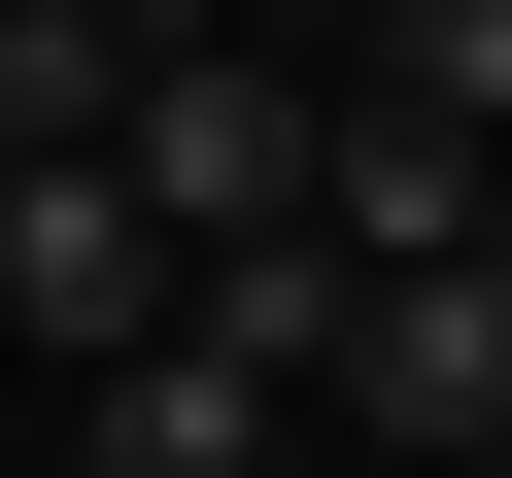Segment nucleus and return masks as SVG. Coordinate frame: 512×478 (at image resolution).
Returning <instances> with one entry per match:
<instances>
[{
	"instance_id": "obj_1",
	"label": "nucleus",
	"mask_w": 512,
	"mask_h": 478,
	"mask_svg": "<svg viewBox=\"0 0 512 478\" xmlns=\"http://www.w3.org/2000/svg\"><path fill=\"white\" fill-rule=\"evenodd\" d=\"M137 205H171V239H308V205H342V103L171 0V35H137Z\"/></svg>"
},
{
	"instance_id": "obj_2",
	"label": "nucleus",
	"mask_w": 512,
	"mask_h": 478,
	"mask_svg": "<svg viewBox=\"0 0 512 478\" xmlns=\"http://www.w3.org/2000/svg\"><path fill=\"white\" fill-rule=\"evenodd\" d=\"M0 308H35V342H69V376H103V342H171V308H205V239H171V205H137V137H0Z\"/></svg>"
},
{
	"instance_id": "obj_3",
	"label": "nucleus",
	"mask_w": 512,
	"mask_h": 478,
	"mask_svg": "<svg viewBox=\"0 0 512 478\" xmlns=\"http://www.w3.org/2000/svg\"><path fill=\"white\" fill-rule=\"evenodd\" d=\"M69 478H308V376L171 308V342H103V376H69Z\"/></svg>"
},
{
	"instance_id": "obj_4",
	"label": "nucleus",
	"mask_w": 512,
	"mask_h": 478,
	"mask_svg": "<svg viewBox=\"0 0 512 478\" xmlns=\"http://www.w3.org/2000/svg\"><path fill=\"white\" fill-rule=\"evenodd\" d=\"M342 410H376V478H444V444H512V239H444V274H376V342H342Z\"/></svg>"
},
{
	"instance_id": "obj_5",
	"label": "nucleus",
	"mask_w": 512,
	"mask_h": 478,
	"mask_svg": "<svg viewBox=\"0 0 512 478\" xmlns=\"http://www.w3.org/2000/svg\"><path fill=\"white\" fill-rule=\"evenodd\" d=\"M342 103H410V137H478V171H512V0H376Z\"/></svg>"
},
{
	"instance_id": "obj_6",
	"label": "nucleus",
	"mask_w": 512,
	"mask_h": 478,
	"mask_svg": "<svg viewBox=\"0 0 512 478\" xmlns=\"http://www.w3.org/2000/svg\"><path fill=\"white\" fill-rule=\"evenodd\" d=\"M0 137H137V0H0Z\"/></svg>"
},
{
	"instance_id": "obj_7",
	"label": "nucleus",
	"mask_w": 512,
	"mask_h": 478,
	"mask_svg": "<svg viewBox=\"0 0 512 478\" xmlns=\"http://www.w3.org/2000/svg\"><path fill=\"white\" fill-rule=\"evenodd\" d=\"M205 35H274V69H308V35H376V0H205Z\"/></svg>"
},
{
	"instance_id": "obj_8",
	"label": "nucleus",
	"mask_w": 512,
	"mask_h": 478,
	"mask_svg": "<svg viewBox=\"0 0 512 478\" xmlns=\"http://www.w3.org/2000/svg\"><path fill=\"white\" fill-rule=\"evenodd\" d=\"M444 478H512V444H444Z\"/></svg>"
}]
</instances>
